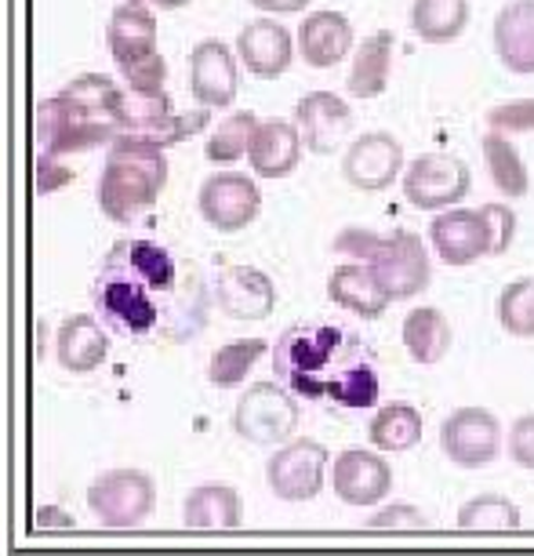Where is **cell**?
Instances as JSON below:
<instances>
[{
	"mask_svg": "<svg viewBox=\"0 0 534 556\" xmlns=\"http://www.w3.org/2000/svg\"><path fill=\"white\" fill-rule=\"evenodd\" d=\"M207 291L201 269L150 237L117 240L99 262L91 299L99 320L128 342L182 345L207 324Z\"/></svg>",
	"mask_w": 534,
	"mask_h": 556,
	"instance_id": "cell-1",
	"label": "cell"
},
{
	"mask_svg": "<svg viewBox=\"0 0 534 556\" xmlns=\"http://www.w3.org/2000/svg\"><path fill=\"white\" fill-rule=\"evenodd\" d=\"M495 37V55L501 66L520 77L534 73V0H509L506 8L495 15L491 26Z\"/></svg>",
	"mask_w": 534,
	"mask_h": 556,
	"instance_id": "cell-21",
	"label": "cell"
},
{
	"mask_svg": "<svg viewBox=\"0 0 534 556\" xmlns=\"http://www.w3.org/2000/svg\"><path fill=\"white\" fill-rule=\"evenodd\" d=\"M501 422L487 407H458L440 426V447L458 469L491 466L501 451Z\"/></svg>",
	"mask_w": 534,
	"mask_h": 556,
	"instance_id": "cell-12",
	"label": "cell"
},
{
	"mask_svg": "<svg viewBox=\"0 0 534 556\" xmlns=\"http://www.w3.org/2000/svg\"><path fill=\"white\" fill-rule=\"evenodd\" d=\"M371 531H422L429 528V517L411 502H396V506H382L368 517Z\"/></svg>",
	"mask_w": 534,
	"mask_h": 556,
	"instance_id": "cell-36",
	"label": "cell"
},
{
	"mask_svg": "<svg viewBox=\"0 0 534 556\" xmlns=\"http://www.w3.org/2000/svg\"><path fill=\"white\" fill-rule=\"evenodd\" d=\"M429 244L447 266H473L491 255V229L480 207H447L429 226Z\"/></svg>",
	"mask_w": 534,
	"mask_h": 556,
	"instance_id": "cell-15",
	"label": "cell"
},
{
	"mask_svg": "<svg viewBox=\"0 0 534 556\" xmlns=\"http://www.w3.org/2000/svg\"><path fill=\"white\" fill-rule=\"evenodd\" d=\"M237 55L251 77L274 80L288 73L291 59H295V37L277 18H251L237 37Z\"/></svg>",
	"mask_w": 534,
	"mask_h": 556,
	"instance_id": "cell-19",
	"label": "cell"
},
{
	"mask_svg": "<svg viewBox=\"0 0 534 556\" xmlns=\"http://www.w3.org/2000/svg\"><path fill=\"white\" fill-rule=\"evenodd\" d=\"M167 186L164 146L139 135H117L99 175V207L110 223L131 226L161 201Z\"/></svg>",
	"mask_w": 534,
	"mask_h": 556,
	"instance_id": "cell-3",
	"label": "cell"
},
{
	"mask_svg": "<svg viewBox=\"0 0 534 556\" xmlns=\"http://www.w3.org/2000/svg\"><path fill=\"white\" fill-rule=\"evenodd\" d=\"M353 40H356L353 23L342 12H331V8L306 15L298 26V51L313 70L339 66V62L353 51Z\"/></svg>",
	"mask_w": 534,
	"mask_h": 556,
	"instance_id": "cell-22",
	"label": "cell"
},
{
	"mask_svg": "<svg viewBox=\"0 0 534 556\" xmlns=\"http://www.w3.org/2000/svg\"><path fill=\"white\" fill-rule=\"evenodd\" d=\"M59 161L62 156H37V193H55L69 182V167H62Z\"/></svg>",
	"mask_w": 534,
	"mask_h": 556,
	"instance_id": "cell-40",
	"label": "cell"
},
{
	"mask_svg": "<svg viewBox=\"0 0 534 556\" xmlns=\"http://www.w3.org/2000/svg\"><path fill=\"white\" fill-rule=\"evenodd\" d=\"M342 175L353 190L382 193L404 175V146L390 131H368L342 153Z\"/></svg>",
	"mask_w": 534,
	"mask_h": 556,
	"instance_id": "cell-13",
	"label": "cell"
},
{
	"mask_svg": "<svg viewBox=\"0 0 534 556\" xmlns=\"http://www.w3.org/2000/svg\"><path fill=\"white\" fill-rule=\"evenodd\" d=\"M353 106L334 91H309L295 106V128L309 153H334L353 131Z\"/></svg>",
	"mask_w": 534,
	"mask_h": 556,
	"instance_id": "cell-16",
	"label": "cell"
},
{
	"mask_svg": "<svg viewBox=\"0 0 534 556\" xmlns=\"http://www.w3.org/2000/svg\"><path fill=\"white\" fill-rule=\"evenodd\" d=\"M458 528L462 531H517L520 509L506 495H476L458 509Z\"/></svg>",
	"mask_w": 534,
	"mask_h": 556,
	"instance_id": "cell-33",
	"label": "cell"
},
{
	"mask_svg": "<svg viewBox=\"0 0 534 556\" xmlns=\"http://www.w3.org/2000/svg\"><path fill=\"white\" fill-rule=\"evenodd\" d=\"M328 466H331V451L320 440L298 437L269 455L266 462L269 491L280 502H313L323 488Z\"/></svg>",
	"mask_w": 534,
	"mask_h": 556,
	"instance_id": "cell-9",
	"label": "cell"
},
{
	"mask_svg": "<svg viewBox=\"0 0 534 556\" xmlns=\"http://www.w3.org/2000/svg\"><path fill=\"white\" fill-rule=\"evenodd\" d=\"M491 229V255H506L517 240V212L509 204H484L480 207Z\"/></svg>",
	"mask_w": 534,
	"mask_h": 556,
	"instance_id": "cell-38",
	"label": "cell"
},
{
	"mask_svg": "<svg viewBox=\"0 0 534 556\" xmlns=\"http://www.w3.org/2000/svg\"><path fill=\"white\" fill-rule=\"evenodd\" d=\"M266 353H274L266 339H233V342L218 345L212 353V361H207V382H212L215 390H237L251 375V367Z\"/></svg>",
	"mask_w": 534,
	"mask_h": 556,
	"instance_id": "cell-31",
	"label": "cell"
},
{
	"mask_svg": "<svg viewBox=\"0 0 534 556\" xmlns=\"http://www.w3.org/2000/svg\"><path fill=\"white\" fill-rule=\"evenodd\" d=\"M400 342L407 356L422 367H433L452 353L455 345V328L444 317V309L436 306H415L400 324Z\"/></svg>",
	"mask_w": 534,
	"mask_h": 556,
	"instance_id": "cell-26",
	"label": "cell"
},
{
	"mask_svg": "<svg viewBox=\"0 0 534 556\" xmlns=\"http://www.w3.org/2000/svg\"><path fill=\"white\" fill-rule=\"evenodd\" d=\"M55 356L69 375H91L106 364L110 356V334L106 324L88 313H73L59 324L55 334Z\"/></svg>",
	"mask_w": 534,
	"mask_h": 556,
	"instance_id": "cell-20",
	"label": "cell"
},
{
	"mask_svg": "<svg viewBox=\"0 0 534 556\" xmlns=\"http://www.w3.org/2000/svg\"><path fill=\"white\" fill-rule=\"evenodd\" d=\"M240 88L237 77V59L223 40H201L190 51V91L193 99L207 110H226L233 106Z\"/></svg>",
	"mask_w": 534,
	"mask_h": 556,
	"instance_id": "cell-17",
	"label": "cell"
},
{
	"mask_svg": "<svg viewBox=\"0 0 534 556\" xmlns=\"http://www.w3.org/2000/svg\"><path fill=\"white\" fill-rule=\"evenodd\" d=\"M258 124L262 121L251 110L229 113V117H223V124L215 128L212 139H207L204 156L212 164H237L240 156H247L251 139H255V131H258Z\"/></svg>",
	"mask_w": 534,
	"mask_h": 556,
	"instance_id": "cell-32",
	"label": "cell"
},
{
	"mask_svg": "<svg viewBox=\"0 0 534 556\" xmlns=\"http://www.w3.org/2000/svg\"><path fill=\"white\" fill-rule=\"evenodd\" d=\"M156 8H164V12H178V8H186L190 0H153Z\"/></svg>",
	"mask_w": 534,
	"mask_h": 556,
	"instance_id": "cell-43",
	"label": "cell"
},
{
	"mask_svg": "<svg viewBox=\"0 0 534 556\" xmlns=\"http://www.w3.org/2000/svg\"><path fill=\"white\" fill-rule=\"evenodd\" d=\"M196 207H201L204 223L218 229V233H240L262 212L258 182L251 175H237V172L207 175L201 182V193H196Z\"/></svg>",
	"mask_w": 534,
	"mask_h": 556,
	"instance_id": "cell-11",
	"label": "cell"
},
{
	"mask_svg": "<svg viewBox=\"0 0 534 556\" xmlns=\"http://www.w3.org/2000/svg\"><path fill=\"white\" fill-rule=\"evenodd\" d=\"M120 73H124V80H128V88L142 91V96H161L164 77H167V62H164L161 51H153V55L120 66Z\"/></svg>",
	"mask_w": 534,
	"mask_h": 556,
	"instance_id": "cell-35",
	"label": "cell"
},
{
	"mask_svg": "<svg viewBox=\"0 0 534 556\" xmlns=\"http://www.w3.org/2000/svg\"><path fill=\"white\" fill-rule=\"evenodd\" d=\"M106 45L117 66L139 62L156 51V15L142 0H124L113 8L110 26H106Z\"/></svg>",
	"mask_w": 534,
	"mask_h": 556,
	"instance_id": "cell-23",
	"label": "cell"
},
{
	"mask_svg": "<svg viewBox=\"0 0 534 556\" xmlns=\"http://www.w3.org/2000/svg\"><path fill=\"white\" fill-rule=\"evenodd\" d=\"M487 131H501V135L534 131V99H517L495 106L487 113Z\"/></svg>",
	"mask_w": 534,
	"mask_h": 556,
	"instance_id": "cell-37",
	"label": "cell"
},
{
	"mask_svg": "<svg viewBox=\"0 0 534 556\" xmlns=\"http://www.w3.org/2000/svg\"><path fill=\"white\" fill-rule=\"evenodd\" d=\"M34 131L40 153L48 156H69V153L96 150V146H113V139L120 135L117 121L110 113L84 106L80 99L66 96V91L37 102Z\"/></svg>",
	"mask_w": 534,
	"mask_h": 556,
	"instance_id": "cell-4",
	"label": "cell"
},
{
	"mask_svg": "<svg viewBox=\"0 0 534 556\" xmlns=\"http://www.w3.org/2000/svg\"><path fill=\"white\" fill-rule=\"evenodd\" d=\"M88 509L102 528H113V531L139 528V523L150 520L156 509L153 477L142 473V469H131V466L106 469V473H99L91 480Z\"/></svg>",
	"mask_w": 534,
	"mask_h": 556,
	"instance_id": "cell-5",
	"label": "cell"
},
{
	"mask_svg": "<svg viewBox=\"0 0 534 556\" xmlns=\"http://www.w3.org/2000/svg\"><path fill=\"white\" fill-rule=\"evenodd\" d=\"M212 295L223 317L237 324L269 320L277 309V285L269 273L258 266H244V262H223L212 277Z\"/></svg>",
	"mask_w": 534,
	"mask_h": 556,
	"instance_id": "cell-10",
	"label": "cell"
},
{
	"mask_svg": "<svg viewBox=\"0 0 534 556\" xmlns=\"http://www.w3.org/2000/svg\"><path fill=\"white\" fill-rule=\"evenodd\" d=\"M509 458L512 466L534 469V415H520L509 429Z\"/></svg>",
	"mask_w": 534,
	"mask_h": 556,
	"instance_id": "cell-39",
	"label": "cell"
},
{
	"mask_svg": "<svg viewBox=\"0 0 534 556\" xmlns=\"http://www.w3.org/2000/svg\"><path fill=\"white\" fill-rule=\"evenodd\" d=\"M498 324L512 339H534V277H520L501 288Z\"/></svg>",
	"mask_w": 534,
	"mask_h": 556,
	"instance_id": "cell-34",
	"label": "cell"
},
{
	"mask_svg": "<svg viewBox=\"0 0 534 556\" xmlns=\"http://www.w3.org/2000/svg\"><path fill=\"white\" fill-rule=\"evenodd\" d=\"M182 523L190 531H237L244 523V502L229 484H201L182 502Z\"/></svg>",
	"mask_w": 534,
	"mask_h": 556,
	"instance_id": "cell-25",
	"label": "cell"
},
{
	"mask_svg": "<svg viewBox=\"0 0 534 556\" xmlns=\"http://www.w3.org/2000/svg\"><path fill=\"white\" fill-rule=\"evenodd\" d=\"M302 135L295 124L288 121H262L255 139H251V172L258 178H284L302 161Z\"/></svg>",
	"mask_w": 534,
	"mask_h": 556,
	"instance_id": "cell-24",
	"label": "cell"
},
{
	"mask_svg": "<svg viewBox=\"0 0 534 556\" xmlns=\"http://www.w3.org/2000/svg\"><path fill=\"white\" fill-rule=\"evenodd\" d=\"M298 396L284 382H251L233 407V433L247 444H280L298 429Z\"/></svg>",
	"mask_w": 534,
	"mask_h": 556,
	"instance_id": "cell-7",
	"label": "cell"
},
{
	"mask_svg": "<svg viewBox=\"0 0 534 556\" xmlns=\"http://www.w3.org/2000/svg\"><path fill=\"white\" fill-rule=\"evenodd\" d=\"M251 4L266 15H298L309 8V0H251Z\"/></svg>",
	"mask_w": 534,
	"mask_h": 556,
	"instance_id": "cell-42",
	"label": "cell"
},
{
	"mask_svg": "<svg viewBox=\"0 0 534 556\" xmlns=\"http://www.w3.org/2000/svg\"><path fill=\"white\" fill-rule=\"evenodd\" d=\"M331 488L339 502L353 509H371L382 506L393 495V466L379 451L368 447H349L342 451L339 462H331Z\"/></svg>",
	"mask_w": 534,
	"mask_h": 556,
	"instance_id": "cell-14",
	"label": "cell"
},
{
	"mask_svg": "<svg viewBox=\"0 0 534 556\" xmlns=\"http://www.w3.org/2000/svg\"><path fill=\"white\" fill-rule=\"evenodd\" d=\"M422 433H425V418L407 401H393L379 407L368 422V444L374 451H385V455H400V451L418 447Z\"/></svg>",
	"mask_w": 534,
	"mask_h": 556,
	"instance_id": "cell-28",
	"label": "cell"
},
{
	"mask_svg": "<svg viewBox=\"0 0 534 556\" xmlns=\"http://www.w3.org/2000/svg\"><path fill=\"white\" fill-rule=\"evenodd\" d=\"M328 299L339 309L353 313V317H360V320H379L382 313L393 306V295L385 291L382 277L374 273L371 262H356V258L331 269Z\"/></svg>",
	"mask_w": 534,
	"mask_h": 556,
	"instance_id": "cell-18",
	"label": "cell"
},
{
	"mask_svg": "<svg viewBox=\"0 0 534 556\" xmlns=\"http://www.w3.org/2000/svg\"><path fill=\"white\" fill-rule=\"evenodd\" d=\"M73 520L66 509H59V506H37L34 509V528L37 531H69L73 528Z\"/></svg>",
	"mask_w": 534,
	"mask_h": 556,
	"instance_id": "cell-41",
	"label": "cell"
},
{
	"mask_svg": "<svg viewBox=\"0 0 534 556\" xmlns=\"http://www.w3.org/2000/svg\"><path fill=\"white\" fill-rule=\"evenodd\" d=\"M393 55H396V34L393 29H379L356 48L349 77H345V88H349L353 99H379L385 88H390V73H393Z\"/></svg>",
	"mask_w": 534,
	"mask_h": 556,
	"instance_id": "cell-27",
	"label": "cell"
},
{
	"mask_svg": "<svg viewBox=\"0 0 534 556\" xmlns=\"http://www.w3.org/2000/svg\"><path fill=\"white\" fill-rule=\"evenodd\" d=\"M274 375L298 401H331L345 412L379 404L382 379L368 345L339 324H291L274 345Z\"/></svg>",
	"mask_w": 534,
	"mask_h": 556,
	"instance_id": "cell-2",
	"label": "cell"
},
{
	"mask_svg": "<svg viewBox=\"0 0 534 556\" xmlns=\"http://www.w3.org/2000/svg\"><path fill=\"white\" fill-rule=\"evenodd\" d=\"M407 204L418 212H447L473 190V167L455 153H422L400 175Z\"/></svg>",
	"mask_w": 534,
	"mask_h": 556,
	"instance_id": "cell-6",
	"label": "cell"
},
{
	"mask_svg": "<svg viewBox=\"0 0 534 556\" xmlns=\"http://www.w3.org/2000/svg\"><path fill=\"white\" fill-rule=\"evenodd\" d=\"M469 26V0H415L411 29L425 45H452Z\"/></svg>",
	"mask_w": 534,
	"mask_h": 556,
	"instance_id": "cell-30",
	"label": "cell"
},
{
	"mask_svg": "<svg viewBox=\"0 0 534 556\" xmlns=\"http://www.w3.org/2000/svg\"><path fill=\"white\" fill-rule=\"evenodd\" d=\"M364 262L374 266L393 302L415 299L418 291H425L429 280H433V262H429L425 240L418 233H407V229L390 237H374V244Z\"/></svg>",
	"mask_w": 534,
	"mask_h": 556,
	"instance_id": "cell-8",
	"label": "cell"
},
{
	"mask_svg": "<svg viewBox=\"0 0 534 556\" xmlns=\"http://www.w3.org/2000/svg\"><path fill=\"white\" fill-rule=\"evenodd\" d=\"M480 150H484L491 182L498 186L501 197H509V201H520V197H527L531 175H527V164H523V156L517 150V142H512V135L484 131V139H480Z\"/></svg>",
	"mask_w": 534,
	"mask_h": 556,
	"instance_id": "cell-29",
	"label": "cell"
}]
</instances>
